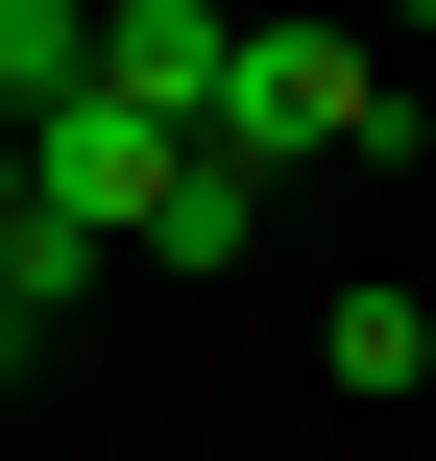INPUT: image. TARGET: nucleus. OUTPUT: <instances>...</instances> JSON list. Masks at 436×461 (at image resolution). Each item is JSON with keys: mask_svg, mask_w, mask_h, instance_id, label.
Listing matches in <instances>:
<instances>
[{"mask_svg": "<svg viewBox=\"0 0 436 461\" xmlns=\"http://www.w3.org/2000/svg\"><path fill=\"white\" fill-rule=\"evenodd\" d=\"M97 97H146L170 146H218V97H243V24H218V0H97Z\"/></svg>", "mask_w": 436, "mask_h": 461, "instance_id": "obj_2", "label": "nucleus"}, {"mask_svg": "<svg viewBox=\"0 0 436 461\" xmlns=\"http://www.w3.org/2000/svg\"><path fill=\"white\" fill-rule=\"evenodd\" d=\"M0 365H24V292H0Z\"/></svg>", "mask_w": 436, "mask_h": 461, "instance_id": "obj_7", "label": "nucleus"}, {"mask_svg": "<svg viewBox=\"0 0 436 461\" xmlns=\"http://www.w3.org/2000/svg\"><path fill=\"white\" fill-rule=\"evenodd\" d=\"M243 243H267V170H218V146H194V170H170V219H146V267H194V292H218Z\"/></svg>", "mask_w": 436, "mask_h": 461, "instance_id": "obj_5", "label": "nucleus"}, {"mask_svg": "<svg viewBox=\"0 0 436 461\" xmlns=\"http://www.w3.org/2000/svg\"><path fill=\"white\" fill-rule=\"evenodd\" d=\"M316 146L413 170V73H388L364 24H243V97H218V170H316Z\"/></svg>", "mask_w": 436, "mask_h": 461, "instance_id": "obj_1", "label": "nucleus"}, {"mask_svg": "<svg viewBox=\"0 0 436 461\" xmlns=\"http://www.w3.org/2000/svg\"><path fill=\"white\" fill-rule=\"evenodd\" d=\"M316 365H340L364 413H436V292H388V267H364V292L316 316Z\"/></svg>", "mask_w": 436, "mask_h": 461, "instance_id": "obj_3", "label": "nucleus"}, {"mask_svg": "<svg viewBox=\"0 0 436 461\" xmlns=\"http://www.w3.org/2000/svg\"><path fill=\"white\" fill-rule=\"evenodd\" d=\"M97 97V0H0V146H49Z\"/></svg>", "mask_w": 436, "mask_h": 461, "instance_id": "obj_4", "label": "nucleus"}, {"mask_svg": "<svg viewBox=\"0 0 436 461\" xmlns=\"http://www.w3.org/2000/svg\"><path fill=\"white\" fill-rule=\"evenodd\" d=\"M0 243H24V146H0Z\"/></svg>", "mask_w": 436, "mask_h": 461, "instance_id": "obj_6", "label": "nucleus"}]
</instances>
